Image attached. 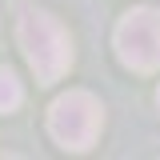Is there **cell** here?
Here are the masks:
<instances>
[{"label": "cell", "instance_id": "cell-1", "mask_svg": "<svg viewBox=\"0 0 160 160\" xmlns=\"http://www.w3.org/2000/svg\"><path fill=\"white\" fill-rule=\"evenodd\" d=\"M16 40L24 48V60L32 64L40 84H52L68 72L72 64V44H68V32L60 28L56 16L40 12V8H20L16 20Z\"/></svg>", "mask_w": 160, "mask_h": 160}, {"label": "cell", "instance_id": "cell-4", "mask_svg": "<svg viewBox=\"0 0 160 160\" xmlns=\"http://www.w3.org/2000/svg\"><path fill=\"white\" fill-rule=\"evenodd\" d=\"M20 100H24V88L12 68H0V112H16Z\"/></svg>", "mask_w": 160, "mask_h": 160}, {"label": "cell", "instance_id": "cell-3", "mask_svg": "<svg viewBox=\"0 0 160 160\" xmlns=\"http://www.w3.org/2000/svg\"><path fill=\"white\" fill-rule=\"evenodd\" d=\"M116 56L132 72L160 68V8H132L116 24Z\"/></svg>", "mask_w": 160, "mask_h": 160}, {"label": "cell", "instance_id": "cell-2", "mask_svg": "<svg viewBox=\"0 0 160 160\" xmlns=\"http://www.w3.org/2000/svg\"><path fill=\"white\" fill-rule=\"evenodd\" d=\"M100 124H104L100 100L92 92H80V88L56 96L52 108H48V132L68 152H88L96 144V136H100Z\"/></svg>", "mask_w": 160, "mask_h": 160}, {"label": "cell", "instance_id": "cell-5", "mask_svg": "<svg viewBox=\"0 0 160 160\" xmlns=\"http://www.w3.org/2000/svg\"><path fill=\"white\" fill-rule=\"evenodd\" d=\"M156 104H160V88H156Z\"/></svg>", "mask_w": 160, "mask_h": 160}]
</instances>
